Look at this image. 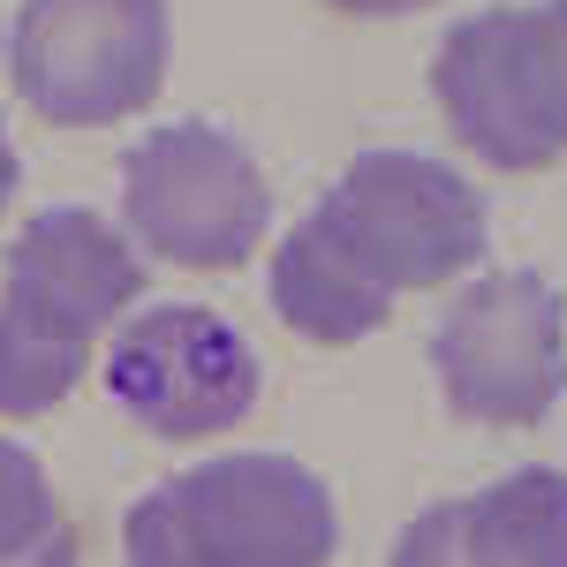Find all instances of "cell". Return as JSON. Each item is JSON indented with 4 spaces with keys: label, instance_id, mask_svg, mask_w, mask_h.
I'll return each mask as SVG.
<instances>
[{
    "label": "cell",
    "instance_id": "30bf717a",
    "mask_svg": "<svg viewBox=\"0 0 567 567\" xmlns=\"http://www.w3.org/2000/svg\"><path fill=\"white\" fill-rule=\"evenodd\" d=\"M499 45H507V76H515L529 130L560 159L567 152V0L499 8Z\"/></svg>",
    "mask_w": 567,
    "mask_h": 567
},
{
    "label": "cell",
    "instance_id": "5bb4252c",
    "mask_svg": "<svg viewBox=\"0 0 567 567\" xmlns=\"http://www.w3.org/2000/svg\"><path fill=\"white\" fill-rule=\"evenodd\" d=\"M0 567H84V537H76V523H61V529H45L39 545L8 553Z\"/></svg>",
    "mask_w": 567,
    "mask_h": 567
},
{
    "label": "cell",
    "instance_id": "9a60e30c",
    "mask_svg": "<svg viewBox=\"0 0 567 567\" xmlns=\"http://www.w3.org/2000/svg\"><path fill=\"white\" fill-rule=\"evenodd\" d=\"M326 8H341V16H416L432 0H326Z\"/></svg>",
    "mask_w": 567,
    "mask_h": 567
},
{
    "label": "cell",
    "instance_id": "9c48e42d",
    "mask_svg": "<svg viewBox=\"0 0 567 567\" xmlns=\"http://www.w3.org/2000/svg\"><path fill=\"white\" fill-rule=\"evenodd\" d=\"M470 567H567V470H515L462 499Z\"/></svg>",
    "mask_w": 567,
    "mask_h": 567
},
{
    "label": "cell",
    "instance_id": "52a82bcc",
    "mask_svg": "<svg viewBox=\"0 0 567 567\" xmlns=\"http://www.w3.org/2000/svg\"><path fill=\"white\" fill-rule=\"evenodd\" d=\"M144 296V258L114 219L84 213V205H53V213L23 219L8 243V272H0V303L31 310L45 326L99 341L106 326H122V310Z\"/></svg>",
    "mask_w": 567,
    "mask_h": 567
},
{
    "label": "cell",
    "instance_id": "7a4b0ae2",
    "mask_svg": "<svg viewBox=\"0 0 567 567\" xmlns=\"http://www.w3.org/2000/svg\"><path fill=\"white\" fill-rule=\"evenodd\" d=\"M167 53V0H23L8 31V76L39 122L106 130L159 99Z\"/></svg>",
    "mask_w": 567,
    "mask_h": 567
},
{
    "label": "cell",
    "instance_id": "4fadbf2b",
    "mask_svg": "<svg viewBox=\"0 0 567 567\" xmlns=\"http://www.w3.org/2000/svg\"><path fill=\"white\" fill-rule=\"evenodd\" d=\"M386 567H470V560H462V499L424 507L416 523L393 537V560Z\"/></svg>",
    "mask_w": 567,
    "mask_h": 567
},
{
    "label": "cell",
    "instance_id": "6da1fadb",
    "mask_svg": "<svg viewBox=\"0 0 567 567\" xmlns=\"http://www.w3.org/2000/svg\"><path fill=\"white\" fill-rule=\"evenodd\" d=\"M333 492L296 454H213L122 523L130 567H333Z\"/></svg>",
    "mask_w": 567,
    "mask_h": 567
},
{
    "label": "cell",
    "instance_id": "7c38bea8",
    "mask_svg": "<svg viewBox=\"0 0 567 567\" xmlns=\"http://www.w3.org/2000/svg\"><path fill=\"white\" fill-rule=\"evenodd\" d=\"M61 499H53V477H45V462L31 446H16V439H0V560L8 553H23V545H39L45 529H61Z\"/></svg>",
    "mask_w": 567,
    "mask_h": 567
},
{
    "label": "cell",
    "instance_id": "3957f363",
    "mask_svg": "<svg viewBox=\"0 0 567 567\" xmlns=\"http://www.w3.org/2000/svg\"><path fill=\"white\" fill-rule=\"evenodd\" d=\"M318 219L386 296L446 288L492 243L484 189L432 152H363V159H349L341 182L318 197Z\"/></svg>",
    "mask_w": 567,
    "mask_h": 567
},
{
    "label": "cell",
    "instance_id": "277c9868",
    "mask_svg": "<svg viewBox=\"0 0 567 567\" xmlns=\"http://www.w3.org/2000/svg\"><path fill=\"white\" fill-rule=\"evenodd\" d=\"M122 227L136 250L189 272H227L272 227V182L243 136L219 122H175L130 144L122 159Z\"/></svg>",
    "mask_w": 567,
    "mask_h": 567
},
{
    "label": "cell",
    "instance_id": "ba28073f",
    "mask_svg": "<svg viewBox=\"0 0 567 567\" xmlns=\"http://www.w3.org/2000/svg\"><path fill=\"white\" fill-rule=\"evenodd\" d=\"M265 288H272V310H280L303 341H318V349H349V341L379 333V326L393 318V296L326 235L318 213L280 235L272 280H265Z\"/></svg>",
    "mask_w": 567,
    "mask_h": 567
},
{
    "label": "cell",
    "instance_id": "8992f818",
    "mask_svg": "<svg viewBox=\"0 0 567 567\" xmlns=\"http://www.w3.org/2000/svg\"><path fill=\"white\" fill-rule=\"evenodd\" d=\"M106 393L136 432L197 446L258 409V349L205 303H159L114 326Z\"/></svg>",
    "mask_w": 567,
    "mask_h": 567
},
{
    "label": "cell",
    "instance_id": "2e32d148",
    "mask_svg": "<svg viewBox=\"0 0 567 567\" xmlns=\"http://www.w3.org/2000/svg\"><path fill=\"white\" fill-rule=\"evenodd\" d=\"M16 182H23V167H16V136H8V122H0V213L16 205Z\"/></svg>",
    "mask_w": 567,
    "mask_h": 567
},
{
    "label": "cell",
    "instance_id": "5b68a950",
    "mask_svg": "<svg viewBox=\"0 0 567 567\" xmlns=\"http://www.w3.org/2000/svg\"><path fill=\"white\" fill-rule=\"evenodd\" d=\"M432 371L446 409L470 424L529 432L567 393V303L545 272L470 280L432 333Z\"/></svg>",
    "mask_w": 567,
    "mask_h": 567
},
{
    "label": "cell",
    "instance_id": "8fae6325",
    "mask_svg": "<svg viewBox=\"0 0 567 567\" xmlns=\"http://www.w3.org/2000/svg\"><path fill=\"white\" fill-rule=\"evenodd\" d=\"M91 349L99 341H76V333L45 326L31 310L0 303V416H45V409H61L69 393L84 386Z\"/></svg>",
    "mask_w": 567,
    "mask_h": 567
}]
</instances>
